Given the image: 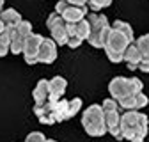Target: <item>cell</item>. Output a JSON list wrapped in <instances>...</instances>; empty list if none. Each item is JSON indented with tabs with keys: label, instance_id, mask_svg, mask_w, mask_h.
<instances>
[{
	"label": "cell",
	"instance_id": "cell-1",
	"mask_svg": "<svg viewBox=\"0 0 149 142\" xmlns=\"http://www.w3.org/2000/svg\"><path fill=\"white\" fill-rule=\"evenodd\" d=\"M121 126H123L124 140L144 142L149 132V117L139 110H126L121 116Z\"/></svg>",
	"mask_w": 149,
	"mask_h": 142
},
{
	"label": "cell",
	"instance_id": "cell-2",
	"mask_svg": "<svg viewBox=\"0 0 149 142\" xmlns=\"http://www.w3.org/2000/svg\"><path fill=\"white\" fill-rule=\"evenodd\" d=\"M82 126L91 137H103L108 128L105 123V110L101 105H91L82 114Z\"/></svg>",
	"mask_w": 149,
	"mask_h": 142
},
{
	"label": "cell",
	"instance_id": "cell-3",
	"mask_svg": "<svg viewBox=\"0 0 149 142\" xmlns=\"http://www.w3.org/2000/svg\"><path fill=\"white\" fill-rule=\"evenodd\" d=\"M132 43L133 41H130V38L126 34H123L116 27H112V30L108 34V39H107V45H105V52H116V53H123L124 55L126 48Z\"/></svg>",
	"mask_w": 149,
	"mask_h": 142
},
{
	"label": "cell",
	"instance_id": "cell-4",
	"mask_svg": "<svg viewBox=\"0 0 149 142\" xmlns=\"http://www.w3.org/2000/svg\"><path fill=\"white\" fill-rule=\"evenodd\" d=\"M43 39H45V36L36 34V32H32V34L29 36V39L25 41L23 53H22L27 64H36V62H37V53H39V48H41Z\"/></svg>",
	"mask_w": 149,
	"mask_h": 142
},
{
	"label": "cell",
	"instance_id": "cell-5",
	"mask_svg": "<svg viewBox=\"0 0 149 142\" xmlns=\"http://www.w3.org/2000/svg\"><path fill=\"white\" fill-rule=\"evenodd\" d=\"M108 91H110V96L117 101H123L128 96H133L132 87H130V78H124V77L112 78L110 84H108Z\"/></svg>",
	"mask_w": 149,
	"mask_h": 142
},
{
	"label": "cell",
	"instance_id": "cell-6",
	"mask_svg": "<svg viewBox=\"0 0 149 142\" xmlns=\"http://www.w3.org/2000/svg\"><path fill=\"white\" fill-rule=\"evenodd\" d=\"M55 59H57V43H55L52 38H45L39 48V53H37V62L43 64H52Z\"/></svg>",
	"mask_w": 149,
	"mask_h": 142
},
{
	"label": "cell",
	"instance_id": "cell-7",
	"mask_svg": "<svg viewBox=\"0 0 149 142\" xmlns=\"http://www.w3.org/2000/svg\"><path fill=\"white\" fill-rule=\"evenodd\" d=\"M142 59H144L142 57V52L139 50L137 43L133 41L132 45L126 48V52H124V64L132 69V71H135V69H139V64H140Z\"/></svg>",
	"mask_w": 149,
	"mask_h": 142
},
{
	"label": "cell",
	"instance_id": "cell-8",
	"mask_svg": "<svg viewBox=\"0 0 149 142\" xmlns=\"http://www.w3.org/2000/svg\"><path fill=\"white\" fill-rule=\"evenodd\" d=\"M110 30H112V25L110 27H105V29H96V30L91 29V34H89V38H87V43L91 46H94V48H105Z\"/></svg>",
	"mask_w": 149,
	"mask_h": 142
},
{
	"label": "cell",
	"instance_id": "cell-9",
	"mask_svg": "<svg viewBox=\"0 0 149 142\" xmlns=\"http://www.w3.org/2000/svg\"><path fill=\"white\" fill-rule=\"evenodd\" d=\"M61 16L64 18L68 23H77V22L84 20V18L87 16V6L82 7V6H73V4H69Z\"/></svg>",
	"mask_w": 149,
	"mask_h": 142
},
{
	"label": "cell",
	"instance_id": "cell-10",
	"mask_svg": "<svg viewBox=\"0 0 149 142\" xmlns=\"http://www.w3.org/2000/svg\"><path fill=\"white\" fill-rule=\"evenodd\" d=\"M32 98H34L36 105L46 103L50 100V80L41 78L39 82H37V85L34 87V91H32Z\"/></svg>",
	"mask_w": 149,
	"mask_h": 142
},
{
	"label": "cell",
	"instance_id": "cell-11",
	"mask_svg": "<svg viewBox=\"0 0 149 142\" xmlns=\"http://www.w3.org/2000/svg\"><path fill=\"white\" fill-rule=\"evenodd\" d=\"M66 87H68V80L64 77H53L50 80V100L57 101V100L64 98Z\"/></svg>",
	"mask_w": 149,
	"mask_h": 142
},
{
	"label": "cell",
	"instance_id": "cell-12",
	"mask_svg": "<svg viewBox=\"0 0 149 142\" xmlns=\"http://www.w3.org/2000/svg\"><path fill=\"white\" fill-rule=\"evenodd\" d=\"M68 30H69V36H78L84 41H87L89 34H91V23L87 18L77 22V23H68Z\"/></svg>",
	"mask_w": 149,
	"mask_h": 142
},
{
	"label": "cell",
	"instance_id": "cell-13",
	"mask_svg": "<svg viewBox=\"0 0 149 142\" xmlns=\"http://www.w3.org/2000/svg\"><path fill=\"white\" fill-rule=\"evenodd\" d=\"M53 114H55V119L57 123H62V121H68L69 119V101L61 98L57 101H53Z\"/></svg>",
	"mask_w": 149,
	"mask_h": 142
},
{
	"label": "cell",
	"instance_id": "cell-14",
	"mask_svg": "<svg viewBox=\"0 0 149 142\" xmlns=\"http://www.w3.org/2000/svg\"><path fill=\"white\" fill-rule=\"evenodd\" d=\"M0 20H2L6 23L7 29L11 27H16L18 23H22V14L18 13L16 9H2V13H0Z\"/></svg>",
	"mask_w": 149,
	"mask_h": 142
},
{
	"label": "cell",
	"instance_id": "cell-15",
	"mask_svg": "<svg viewBox=\"0 0 149 142\" xmlns=\"http://www.w3.org/2000/svg\"><path fill=\"white\" fill-rule=\"evenodd\" d=\"M7 53H11V32L6 29L0 34V57H6Z\"/></svg>",
	"mask_w": 149,
	"mask_h": 142
},
{
	"label": "cell",
	"instance_id": "cell-16",
	"mask_svg": "<svg viewBox=\"0 0 149 142\" xmlns=\"http://www.w3.org/2000/svg\"><path fill=\"white\" fill-rule=\"evenodd\" d=\"M121 112L119 110H112V112H105V123H107V128H114L117 124H121Z\"/></svg>",
	"mask_w": 149,
	"mask_h": 142
},
{
	"label": "cell",
	"instance_id": "cell-17",
	"mask_svg": "<svg viewBox=\"0 0 149 142\" xmlns=\"http://www.w3.org/2000/svg\"><path fill=\"white\" fill-rule=\"evenodd\" d=\"M135 43H137L139 50L142 52V57H144V59H149V34L140 36V38H139Z\"/></svg>",
	"mask_w": 149,
	"mask_h": 142
},
{
	"label": "cell",
	"instance_id": "cell-18",
	"mask_svg": "<svg viewBox=\"0 0 149 142\" xmlns=\"http://www.w3.org/2000/svg\"><path fill=\"white\" fill-rule=\"evenodd\" d=\"M112 27H116V29H119L123 34H126L128 38H130V41H135V34H133V29H132V25H130V23L117 20V22H114V25H112Z\"/></svg>",
	"mask_w": 149,
	"mask_h": 142
},
{
	"label": "cell",
	"instance_id": "cell-19",
	"mask_svg": "<svg viewBox=\"0 0 149 142\" xmlns=\"http://www.w3.org/2000/svg\"><path fill=\"white\" fill-rule=\"evenodd\" d=\"M80 109H82V100H80V98L69 100V119L77 116V114L80 112Z\"/></svg>",
	"mask_w": 149,
	"mask_h": 142
},
{
	"label": "cell",
	"instance_id": "cell-20",
	"mask_svg": "<svg viewBox=\"0 0 149 142\" xmlns=\"http://www.w3.org/2000/svg\"><path fill=\"white\" fill-rule=\"evenodd\" d=\"M101 106H103V110L105 112H112V110H119V101L117 100H114V98H107V100H103V103H101Z\"/></svg>",
	"mask_w": 149,
	"mask_h": 142
},
{
	"label": "cell",
	"instance_id": "cell-21",
	"mask_svg": "<svg viewBox=\"0 0 149 142\" xmlns=\"http://www.w3.org/2000/svg\"><path fill=\"white\" fill-rule=\"evenodd\" d=\"M110 4H112V0H87V6L92 11H100L103 7H108Z\"/></svg>",
	"mask_w": 149,
	"mask_h": 142
},
{
	"label": "cell",
	"instance_id": "cell-22",
	"mask_svg": "<svg viewBox=\"0 0 149 142\" xmlns=\"http://www.w3.org/2000/svg\"><path fill=\"white\" fill-rule=\"evenodd\" d=\"M130 87H132V94H139L144 91V84L137 78V77H132L130 78Z\"/></svg>",
	"mask_w": 149,
	"mask_h": 142
},
{
	"label": "cell",
	"instance_id": "cell-23",
	"mask_svg": "<svg viewBox=\"0 0 149 142\" xmlns=\"http://www.w3.org/2000/svg\"><path fill=\"white\" fill-rule=\"evenodd\" d=\"M48 139L41 133V132H32V133H29L27 135V139H25V142H46Z\"/></svg>",
	"mask_w": 149,
	"mask_h": 142
},
{
	"label": "cell",
	"instance_id": "cell-24",
	"mask_svg": "<svg viewBox=\"0 0 149 142\" xmlns=\"http://www.w3.org/2000/svg\"><path fill=\"white\" fill-rule=\"evenodd\" d=\"M108 133L114 137L116 140H124V133H123V126H121V124H117V126H114V128H110Z\"/></svg>",
	"mask_w": 149,
	"mask_h": 142
},
{
	"label": "cell",
	"instance_id": "cell-25",
	"mask_svg": "<svg viewBox=\"0 0 149 142\" xmlns=\"http://www.w3.org/2000/svg\"><path fill=\"white\" fill-rule=\"evenodd\" d=\"M82 43H84V39L78 38V36H69V39H68V46L69 48H78Z\"/></svg>",
	"mask_w": 149,
	"mask_h": 142
},
{
	"label": "cell",
	"instance_id": "cell-26",
	"mask_svg": "<svg viewBox=\"0 0 149 142\" xmlns=\"http://www.w3.org/2000/svg\"><path fill=\"white\" fill-rule=\"evenodd\" d=\"M139 69L144 71V73H149V59H142L139 64Z\"/></svg>",
	"mask_w": 149,
	"mask_h": 142
},
{
	"label": "cell",
	"instance_id": "cell-27",
	"mask_svg": "<svg viewBox=\"0 0 149 142\" xmlns=\"http://www.w3.org/2000/svg\"><path fill=\"white\" fill-rule=\"evenodd\" d=\"M66 2H69V4H73V6H87V0H66Z\"/></svg>",
	"mask_w": 149,
	"mask_h": 142
},
{
	"label": "cell",
	"instance_id": "cell-28",
	"mask_svg": "<svg viewBox=\"0 0 149 142\" xmlns=\"http://www.w3.org/2000/svg\"><path fill=\"white\" fill-rule=\"evenodd\" d=\"M4 2H6V0H0V7H4Z\"/></svg>",
	"mask_w": 149,
	"mask_h": 142
},
{
	"label": "cell",
	"instance_id": "cell-29",
	"mask_svg": "<svg viewBox=\"0 0 149 142\" xmlns=\"http://www.w3.org/2000/svg\"><path fill=\"white\" fill-rule=\"evenodd\" d=\"M46 142H57V140H53V139H48V140H46Z\"/></svg>",
	"mask_w": 149,
	"mask_h": 142
},
{
	"label": "cell",
	"instance_id": "cell-30",
	"mask_svg": "<svg viewBox=\"0 0 149 142\" xmlns=\"http://www.w3.org/2000/svg\"><path fill=\"white\" fill-rule=\"evenodd\" d=\"M0 13H2V7H0Z\"/></svg>",
	"mask_w": 149,
	"mask_h": 142
}]
</instances>
